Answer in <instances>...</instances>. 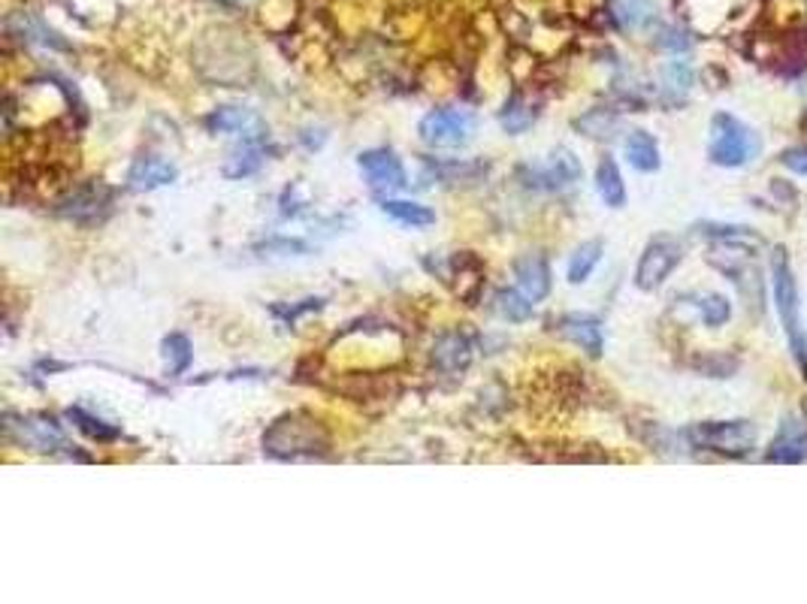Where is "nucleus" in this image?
Instances as JSON below:
<instances>
[{"label": "nucleus", "instance_id": "obj_27", "mask_svg": "<svg viewBox=\"0 0 807 604\" xmlns=\"http://www.w3.org/2000/svg\"><path fill=\"white\" fill-rule=\"evenodd\" d=\"M494 305L496 314L506 318L508 324H524V321H529L532 312H536V302L529 300V296H524L520 291H499L496 293Z\"/></svg>", "mask_w": 807, "mask_h": 604}, {"label": "nucleus", "instance_id": "obj_29", "mask_svg": "<svg viewBox=\"0 0 807 604\" xmlns=\"http://www.w3.org/2000/svg\"><path fill=\"white\" fill-rule=\"evenodd\" d=\"M67 417L86 432L88 439H94V442H116V439H121V432L116 426H109V423H103L100 417H94V414H88L82 409H67Z\"/></svg>", "mask_w": 807, "mask_h": 604}, {"label": "nucleus", "instance_id": "obj_14", "mask_svg": "<svg viewBox=\"0 0 807 604\" xmlns=\"http://www.w3.org/2000/svg\"><path fill=\"white\" fill-rule=\"evenodd\" d=\"M807 460V426L805 423L793 421L786 417L777 430L775 442L765 453V463H784V465H796Z\"/></svg>", "mask_w": 807, "mask_h": 604}, {"label": "nucleus", "instance_id": "obj_23", "mask_svg": "<svg viewBox=\"0 0 807 604\" xmlns=\"http://www.w3.org/2000/svg\"><path fill=\"white\" fill-rule=\"evenodd\" d=\"M687 302L696 309L701 324L723 326L733 318V305H729V300L723 293H693V296H687Z\"/></svg>", "mask_w": 807, "mask_h": 604}, {"label": "nucleus", "instance_id": "obj_2", "mask_svg": "<svg viewBox=\"0 0 807 604\" xmlns=\"http://www.w3.org/2000/svg\"><path fill=\"white\" fill-rule=\"evenodd\" d=\"M771 284H775V305H777V318H780V326H784L786 339H789V348H793V356H796L798 369L807 381V335L805 326H801V314H798V284L796 275H793V266H789V254L786 249H775L771 254Z\"/></svg>", "mask_w": 807, "mask_h": 604}, {"label": "nucleus", "instance_id": "obj_33", "mask_svg": "<svg viewBox=\"0 0 807 604\" xmlns=\"http://www.w3.org/2000/svg\"><path fill=\"white\" fill-rule=\"evenodd\" d=\"M780 161H784V167H789L793 173L807 175V149L805 145H798V149H786L784 154H780Z\"/></svg>", "mask_w": 807, "mask_h": 604}, {"label": "nucleus", "instance_id": "obj_1", "mask_svg": "<svg viewBox=\"0 0 807 604\" xmlns=\"http://www.w3.org/2000/svg\"><path fill=\"white\" fill-rule=\"evenodd\" d=\"M330 432L309 411H288L263 432V453L272 460H312L330 453Z\"/></svg>", "mask_w": 807, "mask_h": 604}, {"label": "nucleus", "instance_id": "obj_7", "mask_svg": "<svg viewBox=\"0 0 807 604\" xmlns=\"http://www.w3.org/2000/svg\"><path fill=\"white\" fill-rule=\"evenodd\" d=\"M584 167L575 158V151L557 149L545 163H527L520 167V182L536 191H569L575 184L581 182Z\"/></svg>", "mask_w": 807, "mask_h": 604}, {"label": "nucleus", "instance_id": "obj_9", "mask_svg": "<svg viewBox=\"0 0 807 604\" xmlns=\"http://www.w3.org/2000/svg\"><path fill=\"white\" fill-rule=\"evenodd\" d=\"M684 260V245H680L678 239L668 236H654L647 242L645 254L638 260L636 266V288L638 291H657L666 284V279L671 272L678 270V263Z\"/></svg>", "mask_w": 807, "mask_h": 604}, {"label": "nucleus", "instance_id": "obj_24", "mask_svg": "<svg viewBox=\"0 0 807 604\" xmlns=\"http://www.w3.org/2000/svg\"><path fill=\"white\" fill-rule=\"evenodd\" d=\"M605 254V245L599 239H590V242H584L575 249L569 260V284H584V281L590 279L596 266H599V260Z\"/></svg>", "mask_w": 807, "mask_h": 604}, {"label": "nucleus", "instance_id": "obj_21", "mask_svg": "<svg viewBox=\"0 0 807 604\" xmlns=\"http://www.w3.org/2000/svg\"><path fill=\"white\" fill-rule=\"evenodd\" d=\"M263 145L260 142H242V149H237L221 167V175L225 179H248L255 175L263 167Z\"/></svg>", "mask_w": 807, "mask_h": 604}, {"label": "nucleus", "instance_id": "obj_16", "mask_svg": "<svg viewBox=\"0 0 807 604\" xmlns=\"http://www.w3.org/2000/svg\"><path fill=\"white\" fill-rule=\"evenodd\" d=\"M560 333L575 342V345L587 351L592 360H599L605 351V333H602V321L592 318V314H562L560 318Z\"/></svg>", "mask_w": 807, "mask_h": 604}, {"label": "nucleus", "instance_id": "obj_12", "mask_svg": "<svg viewBox=\"0 0 807 604\" xmlns=\"http://www.w3.org/2000/svg\"><path fill=\"white\" fill-rule=\"evenodd\" d=\"M515 279H517V291L529 296L532 302L548 300L550 284H554V275H550V263L545 254H520L515 260Z\"/></svg>", "mask_w": 807, "mask_h": 604}, {"label": "nucleus", "instance_id": "obj_30", "mask_svg": "<svg viewBox=\"0 0 807 604\" xmlns=\"http://www.w3.org/2000/svg\"><path fill=\"white\" fill-rule=\"evenodd\" d=\"M258 251H263V258H306L309 251H312V245L309 242H302V239H288V236H276V239H269V242H263V245H258Z\"/></svg>", "mask_w": 807, "mask_h": 604}, {"label": "nucleus", "instance_id": "obj_20", "mask_svg": "<svg viewBox=\"0 0 807 604\" xmlns=\"http://www.w3.org/2000/svg\"><path fill=\"white\" fill-rule=\"evenodd\" d=\"M536 119H538V109L532 107L524 94H517V91L506 100V107L499 112V124H502V130L511 133V137L527 133V130L536 124Z\"/></svg>", "mask_w": 807, "mask_h": 604}, {"label": "nucleus", "instance_id": "obj_18", "mask_svg": "<svg viewBox=\"0 0 807 604\" xmlns=\"http://www.w3.org/2000/svg\"><path fill=\"white\" fill-rule=\"evenodd\" d=\"M596 191L605 200V205H611V209H624L626 205L624 175H620V167H617L611 154H605L599 167H596Z\"/></svg>", "mask_w": 807, "mask_h": 604}, {"label": "nucleus", "instance_id": "obj_10", "mask_svg": "<svg viewBox=\"0 0 807 604\" xmlns=\"http://www.w3.org/2000/svg\"><path fill=\"white\" fill-rule=\"evenodd\" d=\"M357 167L367 179V184L376 194H397L402 188H409V173L397 158V151L390 149H367L357 154Z\"/></svg>", "mask_w": 807, "mask_h": 604}, {"label": "nucleus", "instance_id": "obj_6", "mask_svg": "<svg viewBox=\"0 0 807 604\" xmlns=\"http://www.w3.org/2000/svg\"><path fill=\"white\" fill-rule=\"evenodd\" d=\"M3 430H7V439L24 451L52 453L64 447L61 423L46 414H3Z\"/></svg>", "mask_w": 807, "mask_h": 604}, {"label": "nucleus", "instance_id": "obj_17", "mask_svg": "<svg viewBox=\"0 0 807 604\" xmlns=\"http://www.w3.org/2000/svg\"><path fill=\"white\" fill-rule=\"evenodd\" d=\"M624 151H626V161L636 167L638 173H657L659 163V142L654 140V133H647V130H632L624 142Z\"/></svg>", "mask_w": 807, "mask_h": 604}, {"label": "nucleus", "instance_id": "obj_22", "mask_svg": "<svg viewBox=\"0 0 807 604\" xmlns=\"http://www.w3.org/2000/svg\"><path fill=\"white\" fill-rule=\"evenodd\" d=\"M614 19L620 22V28L626 31H641L647 24L654 22V0H611Z\"/></svg>", "mask_w": 807, "mask_h": 604}, {"label": "nucleus", "instance_id": "obj_8", "mask_svg": "<svg viewBox=\"0 0 807 604\" xmlns=\"http://www.w3.org/2000/svg\"><path fill=\"white\" fill-rule=\"evenodd\" d=\"M112 209V188L103 182H86L67 191L58 203H54V215L67 218L73 224L94 226L109 215Z\"/></svg>", "mask_w": 807, "mask_h": 604}, {"label": "nucleus", "instance_id": "obj_13", "mask_svg": "<svg viewBox=\"0 0 807 604\" xmlns=\"http://www.w3.org/2000/svg\"><path fill=\"white\" fill-rule=\"evenodd\" d=\"M179 179V170L176 163L163 161L158 154H142L137 161L130 163L128 170V188L137 191V194H149V191H158L163 184H172Z\"/></svg>", "mask_w": 807, "mask_h": 604}, {"label": "nucleus", "instance_id": "obj_4", "mask_svg": "<svg viewBox=\"0 0 807 604\" xmlns=\"http://www.w3.org/2000/svg\"><path fill=\"white\" fill-rule=\"evenodd\" d=\"M684 435H687V442L693 447L720 453V456H733V460L750 456L756 447V439H759V432H756V426L750 421L693 423Z\"/></svg>", "mask_w": 807, "mask_h": 604}, {"label": "nucleus", "instance_id": "obj_15", "mask_svg": "<svg viewBox=\"0 0 807 604\" xmlns=\"http://www.w3.org/2000/svg\"><path fill=\"white\" fill-rule=\"evenodd\" d=\"M472 339L464 333V330H448L436 339L432 345V363L441 369V372H466L469 363H472Z\"/></svg>", "mask_w": 807, "mask_h": 604}, {"label": "nucleus", "instance_id": "obj_5", "mask_svg": "<svg viewBox=\"0 0 807 604\" xmlns=\"http://www.w3.org/2000/svg\"><path fill=\"white\" fill-rule=\"evenodd\" d=\"M418 137L430 149H464L475 137V115L469 109H430L420 119Z\"/></svg>", "mask_w": 807, "mask_h": 604}, {"label": "nucleus", "instance_id": "obj_32", "mask_svg": "<svg viewBox=\"0 0 807 604\" xmlns=\"http://www.w3.org/2000/svg\"><path fill=\"white\" fill-rule=\"evenodd\" d=\"M699 233L708 239H754V233L747 226H729V224H699Z\"/></svg>", "mask_w": 807, "mask_h": 604}, {"label": "nucleus", "instance_id": "obj_26", "mask_svg": "<svg viewBox=\"0 0 807 604\" xmlns=\"http://www.w3.org/2000/svg\"><path fill=\"white\" fill-rule=\"evenodd\" d=\"M575 128L581 130L584 137H590V140H611L614 130L620 128V115L611 112V109H590L587 115L575 121Z\"/></svg>", "mask_w": 807, "mask_h": 604}, {"label": "nucleus", "instance_id": "obj_28", "mask_svg": "<svg viewBox=\"0 0 807 604\" xmlns=\"http://www.w3.org/2000/svg\"><path fill=\"white\" fill-rule=\"evenodd\" d=\"M689 88H693V67L687 61H671L662 70V94L668 103H680L689 94Z\"/></svg>", "mask_w": 807, "mask_h": 604}, {"label": "nucleus", "instance_id": "obj_3", "mask_svg": "<svg viewBox=\"0 0 807 604\" xmlns=\"http://www.w3.org/2000/svg\"><path fill=\"white\" fill-rule=\"evenodd\" d=\"M763 149V142L756 137L754 128H747L741 119H735L729 112H717L710 119V140H708V158L717 167H744L750 163Z\"/></svg>", "mask_w": 807, "mask_h": 604}, {"label": "nucleus", "instance_id": "obj_11", "mask_svg": "<svg viewBox=\"0 0 807 604\" xmlns=\"http://www.w3.org/2000/svg\"><path fill=\"white\" fill-rule=\"evenodd\" d=\"M209 133H227V137H242V142L267 140V121L260 119L255 109L248 107H218L206 115Z\"/></svg>", "mask_w": 807, "mask_h": 604}, {"label": "nucleus", "instance_id": "obj_31", "mask_svg": "<svg viewBox=\"0 0 807 604\" xmlns=\"http://www.w3.org/2000/svg\"><path fill=\"white\" fill-rule=\"evenodd\" d=\"M784 67L786 70H805L807 67V31L789 33L784 40Z\"/></svg>", "mask_w": 807, "mask_h": 604}, {"label": "nucleus", "instance_id": "obj_19", "mask_svg": "<svg viewBox=\"0 0 807 604\" xmlns=\"http://www.w3.org/2000/svg\"><path fill=\"white\" fill-rule=\"evenodd\" d=\"M381 212L393 218L397 224L411 226V230H424V226L436 224V212H432L430 205L411 203V200H390V197H385L381 200Z\"/></svg>", "mask_w": 807, "mask_h": 604}, {"label": "nucleus", "instance_id": "obj_25", "mask_svg": "<svg viewBox=\"0 0 807 604\" xmlns=\"http://www.w3.org/2000/svg\"><path fill=\"white\" fill-rule=\"evenodd\" d=\"M163 360H167V372L170 375H185L188 366L195 363V348L191 339L185 333H170L163 339Z\"/></svg>", "mask_w": 807, "mask_h": 604}]
</instances>
